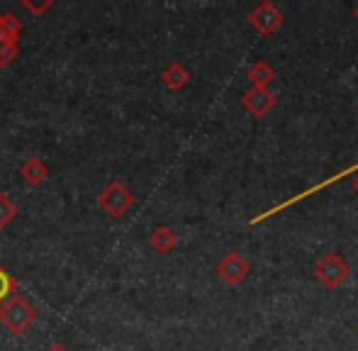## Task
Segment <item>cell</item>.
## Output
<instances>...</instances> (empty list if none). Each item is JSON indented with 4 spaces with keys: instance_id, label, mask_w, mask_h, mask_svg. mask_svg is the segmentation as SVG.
<instances>
[{
    "instance_id": "obj_1",
    "label": "cell",
    "mask_w": 358,
    "mask_h": 351,
    "mask_svg": "<svg viewBox=\"0 0 358 351\" xmlns=\"http://www.w3.org/2000/svg\"><path fill=\"white\" fill-rule=\"evenodd\" d=\"M37 320V310L20 295H13L8 303L0 305V324L8 329L13 337H20L22 332H27Z\"/></svg>"
},
{
    "instance_id": "obj_2",
    "label": "cell",
    "mask_w": 358,
    "mask_h": 351,
    "mask_svg": "<svg viewBox=\"0 0 358 351\" xmlns=\"http://www.w3.org/2000/svg\"><path fill=\"white\" fill-rule=\"evenodd\" d=\"M98 205L110 215V217H122L129 208L134 205V195L129 188L120 180H110L98 195Z\"/></svg>"
},
{
    "instance_id": "obj_3",
    "label": "cell",
    "mask_w": 358,
    "mask_h": 351,
    "mask_svg": "<svg viewBox=\"0 0 358 351\" xmlns=\"http://www.w3.org/2000/svg\"><path fill=\"white\" fill-rule=\"evenodd\" d=\"M20 176H22L29 185H42L49 176V166L39 157H29V159H24L22 166H20Z\"/></svg>"
},
{
    "instance_id": "obj_4",
    "label": "cell",
    "mask_w": 358,
    "mask_h": 351,
    "mask_svg": "<svg viewBox=\"0 0 358 351\" xmlns=\"http://www.w3.org/2000/svg\"><path fill=\"white\" fill-rule=\"evenodd\" d=\"M20 34H22V20L15 13L0 15V42H13L17 44Z\"/></svg>"
},
{
    "instance_id": "obj_5",
    "label": "cell",
    "mask_w": 358,
    "mask_h": 351,
    "mask_svg": "<svg viewBox=\"0 0 358 351\" xmlns=\"http://www.w3.org/2000/svg\"><path fill=\"white\" fill-rule=\"evenodd\" d=\"M17 288H20L17 280H15L13 275H10L3 266H0V305L8 303L13 295H17Z\"/></svg>"
},
{
    "instance_id": "obj_6",
    "label": "cell",
    "mask_w": 358,
    "mask_h": 351,
    "mask_svg": "<svg viewBox=\"0 0 358 351\" xmlns=\"http://www.w3.org/2000/svg\"><path fill=\"white\" fill-rule=\"evenodd\" d=\"M17 213H20L17 205H15L5 193H0V232H3V229L8 227L15 217H17Z\"/></svg>"
},
{
    "instance_id": "obj_7",
    "label": "cell",
    "mask_w": 358,
    "mask_h": 351,
    "mask_svg": "<svg viewBox=\"0 0 358 351\" xmlns=\"http://www.w3.org/2000/svg\"><path fill=\"white\" fill-rule=\"evenodd\" d=\"M173 244H176V237L171 229H166V227L154 229V234H151V247L159 249V252H169Z\"/></svg>"
},
{
    "instance_id": "obj_8",
    "label": "cell",
    "mask_w": 358,
    "mask_h": 351,
    "mask_svg": "<svg viewBox=\"0 0 358 351\" xmlns=\"http://www.w3.org/2000/svg\"><path fill=\"white\" fill-rule=\"evenodd\" d=\"M20 57V47L13 42H0V69H8Z\"/></svg>"
},
{
    "instance_id": "obj_9",
    "label": "cell",
    "mask_w": 358,
    "mask_h": 351,
    "mask_svg": "<svg viewBox=\"0 0 358 351\" xmlns=\"http://www.w3.org/2000/svg\"><path fill=\"white\" fill-rule=\"evenodd\" d=\"M164 81L169 83L171 88H180V86H183V83H185V73H183V69L176 66V64H173V66H171L169 71L164 73Z\"/></svg>"
},
{
    "instance_id": "obj_10",
    "label": "cell",
    "mask_w": 358,
    "mask_h": 351,
    "mask_svg": "<svg viewBox=\"0 0 358 351\" xmlns=\"http://www.w3.org/2000/svg\"><path fill=\"white\" fill-rule=\"evenodd\" d=\"M52 5H54L52 0H47V3H42V5H34L32 0H22V8L27 10V13H32L34 17H42V15L47 13V10L52 8Z\"/></svg>"
},
{
    "instance_id": "obj_11",
    "label": "cell",
    "mask_w": 358,
    "mask_h": 351,
    "mask_svg": "<svg viewBox=\"0 0 358 351\" xmlns=\"http://www.w3.org/2000/svg\"><path fill=\"white\" fill-rule=\"evenodd\" d=\"M47 351H69V349L64 347V344H59V342H57V344H52V347H49Z\"/></svg>"
}]
</instances>
